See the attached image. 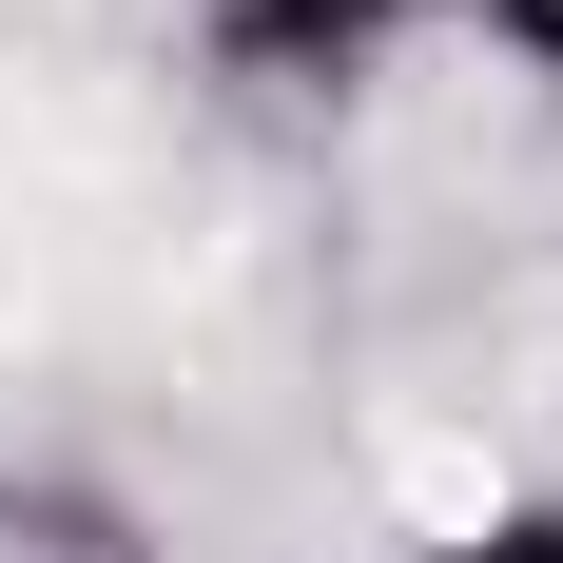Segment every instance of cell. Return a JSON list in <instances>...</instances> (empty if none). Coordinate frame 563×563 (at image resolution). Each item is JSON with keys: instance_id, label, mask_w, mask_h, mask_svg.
<instances>
[{"instance_id": "obj_1", "label": "cell", "mask_w": 563, "mask_h": 563, "mask_svg": "<svg viewBox=\"0 0 563 563\" xmlns=\"http://www.w3.org/2000/svg\"><path fill=\"white\" fill-rule=\"evenodd\" d=\"M195 20V58H214L233 98H273V117H331V98H369L389 58H428L466 20V0H175Z\"/></svg>"}, {"instance_id": "obj_3", "label": "cell", "mask_w": 563, "mask_h": 563, "mask_svg": "<svg viewBox=\"0 0 563 563\" xmlns=\"http://www.w3.org/2000/svg\"><path fill=\"white\" fill-rule=\"evenodd\" d=\"M408 563H563V486H506V506H466V525H428Z\"/></svg>"}, {"instance_id": "obj_2", "label": "cell", "mask_w": 563, "mask_h": 563, "mask_svg": "<svg viewBox=\"0 0 563 563\" xmlns=\"http://www.w3.org/2000/svg\"><path fill=\"white\" fill-rule=\"evenodd\" d=\"M0 563H175V525L78 448H0Z\"/></svg>"}]
</instances>
